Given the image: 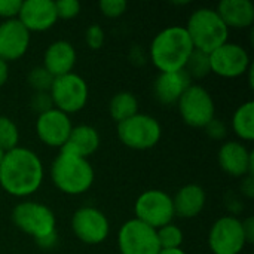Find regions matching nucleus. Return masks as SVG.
<instances>
[{
	"instance_id": "34",
	"label": "nucleus",
	"mask_w": 254,
	"mask_h": 254,
	"mask_svg": "<svg viewBox=\"0 0 254 254\" xmlns=\"http://www.w3.org/2000/svg\"><path fill=\"white\" fill-rule=\"evenodd\" d=\"M207 129V134L211 137V138H216V140H222L225 135H226V127L222 121H217L216 118L205 127Z\"/></svg>"
},
{
	"instance_id": "23",
	"label": "nucleus",
	"mask_w": 254,
	"mask_h": 254,
	"mask_svg": "<svg viewBox=\"0 0 254 254\" xmlns=\"http://www.w3.org/2000/svg\"><path fill=\"white\" fill-rule=\"evenodd\" d=\"M109 110H110L112 119H115L118 124H121L138 113V101L132 92L122 91V92H118L112 98Z\"/></svg>"
},
{
	"instance_id": "14",
	"label": "nucleus",
	"mask_w": 254,
	"mask_h": 254,
	"mask_svg": "<svg viewBox=\"0 0 254 254\" xmlns=\"http://www.w3.org/2000/svg\"><path fill=\"white\" fill-rule=\"evenodd\" d=\"M71 121L68 115L58 109H51L39 115L36 121V132L39 138L51 147H63L71 132Z\"/></svg>"
},
{
	"instance_id": "8",
	"label": "nucleus",
	"mask_w": 254,
	"mask_h": 254,
	"mask_svg": "<svg viewBox=\"0 0 254 254\" xmlns=\"http://www.w3.org/2000/svg\"><path fill=\"white\" fill-rule=\"evenodd\" d=\"M134 211L137 220L153 229H159L174 219L173 198L164 190H146L137 198Z\"/></svg>"
},
{
	"instance_id": "35",
	"label": "nucleus",
	"mask_w": 254,
	"mask_h": 254,
	"mask_svg": "<svg viewBox=\"0 0 254 254\" xmlns=\"http://www.w3.org/2000/svg\"><path fill=\"white\" fill-rule=\"evenodd\" d=\"M36 241V244L40 247V249H43V250H51V249H54L55 246H57V243H58V235H57V232H52V234H49V235H46V237H42V238H39V240H34Z\"/></svg>"
},
{
	"instance_id": "21",
	"label": "nucleus",
	"mask_w": 254,
	"mask_h": 254,
	"mask_svg": "<svg viewBox=\"0 0 254 254\" xmlns=\"http://www.w3.org/2000/svg\"><path fill=\"white\" fill-rule=\"evenodd\" d=\"M216 12L228 28H247L254 21V4L250 0H222Z\"/></svg>"
},
{
	"instance_id": "36",
	"label": "nucleus",
	"mask_w": 254,
	"mask_h": 254,
	"mask_svg": "<svg viewBox=\"0 0 254 254\" xmlns=\"http://www.w3.org/2000/svg\"><path fill=\"white\" fill-rule=\"evenodd\" d=\"M243 232H244V238L247 244H252L254 240V219L253 217H247L243 222Z\"/></svg>"
},
{
	"instance_id": "25",
	"label": "nucleus",
	"mask_w": 254,
	"mask_h": 254,
	"mask_svg": "<svg viewBox=\"0 0 254 254\" xmlns=\"http://www.w3.org/2000/svg\"><path fill=\"white\" fill-rule=\"evenodd\" d=\"M188 76L192 79H201V77H205L210 71H211V67H210V55L202 52V51H198V49H193L190 57L188 58L186 61V65L183 68Z\"/></svg>"
},
{
	"instance_id": "1",
	"label": "nucleus",
	"mask_w": 254,
	"mask_h": 254,
	"mask_svg": "<svg viewBox=\"0 0 254 254\" xmlns=\"http://www.w3.org/2000/svg\"><path fill=\"white\" fill-rule=\"evenodd\" d=\"M43 182V164L30 149L15 147L4 153L0 165V186L12 196L34 193Z\"/></svg>"
},
{
	"instance_id": "6",
	"label": "nucleus",
	"mask_w": 254,
	"mask_h": 254,
	"mask_svg": "<svg viewBox=\"0 0 254 254\" xmlns=\"http://www.w3.org/2000/svg\"><path fill=\"white\" fill-rule=\"evenodd\" d=\"M12 222L15 226L34 240L57 232V220L54 211L40 202H21L12 211Z\"/></svg>"
},
{
	"instance_id": "17",
	"label": "nucleus",
	"mask_w": 254,
	"mask_h": 254,
	"mask_svg": "<svg viewBox=\"0 0 254 254\" xmlns=\"http://www.w3.org/2000/svg\"><path fill=\"white\" fill-rule=\"evenodd\" d=\"M219 165L232 177L253 176V152H250L243 143L228 141L219 150Z\"/></svg>"
},
{
	"instance_id": "2",
	"label": "nucleus",
	"mask_w": 254,
	"mask_h": 254,
	"mask_svg": "<svg viewBox=\"0 0 254 254\" xmlns=\"http://www.w3.org/2000/svg\"><path fill=\"white\" fill-rule=\"evenodd\" d=\"M192 40L182 25H171L159 31L150 45V58L161 73L183 70L193 51Z\"/></svg>"
},
{
	"instance_id": "33",
	"label": "nucleus",
	"mask_w": 254,
	"mask_h": 254,
	"mask_svg": "<svg viewBox=\"0 0 254 254\" xmlns=\"http://www.w3.org/2000/svg\"><path fill=\"white\" fill-rule=\"evenodd\" d=\"M22 0H0V16L6 19L18 18Z\"/></svg>"
},
{
	"instance_id": "38",
	"label": "nucleus",
	"mask_w": 254,
	"mask_h": 254,
	"mask_svg": "<svg viewBox=\"0 0 254 254\" xmlns=\"http://www.w3.org/2000/svg\"><path fill=\"white\" fill-rule=\"evenodd\" d=\"M7 76H9V67H7V63L3 61L0 58V86H3L7 80Z\"/></svg>"
},
{
	"instance_id": "20",
	"label": "nucleus",
	"mask_w": 254,
	"mask_h": 254,
	"mask_svg": "<svg viewBox=\"0 0 254 254\" xmlns=\"http://www.w3.org/2000/svg\"><path fill=\"white\" fill-rule=\"evenodd\" d=\"M174 216L182 219L196 217L205 207V192L199 185H186L180 188L173 198Z\"/></svg>"
},
{
	"instance_id": "16",
	"label": "nucleus",
	"mask_w": 254,
	"mask_h": 254,
	"mask_svg": "<svg viewBox=\"0 0 254 254\" xmlns=\"http://www.w3.org/2000/svg\"><path fill=\"white\" fill-rule=\"evenodd\" d=\"M58 19L55 1L52 0H24L18 13V21L28 31H45Z\"/></svg>"
},
{
	"instance_id": "40",
	"label": "nucleus",
	"mask_w": 254,
	"mask_h": 254,
	"mask_svg": "<svg viewBox=\"0 0 254 254\" xmlns=\"http://www.w3.org/2000/svg\"><path fill=\"white\" fill-rule=\"evenodd\" d=\"M3 156H4V152L0 149V165H1V161H3Z\"/></svg>"
},
{
	"instance_id": "12",
	"label": "nucleus",
	"mask_w": 254,
	"mask_h": 254,
	"mask_svg": "<svg viewBox=\"0 0 254 254\" xmlns=\"http://www.w3.org/2000/svg\"><path fill=\"white\" fill-rule=\"evenodd\" d=\"M208 55L211 71L228 79L243 76L252 65L249 52L238 43L226 42Z\"/></svg>"
},
{
	"instance_id": "31",
	"label": "nucleus",
	"mask_w": 254,
	"mask_h": 254,
	"mask_svg": "<svg viewBox=\"0 0 254 254\" xmlns=\"http://www.w3.org/2000/svg\"><path fill=\"white\" fill-rule=\"evenodd\" d=\"M85 39L91 49H100L104 43V31L98 24H92L85 33Z\"/></svg>"
},
{
	"instance_id": "32",
	"label": "nucleus",
	"mask_w": 254,
	"mask_h": 254,
	"mask_svg": "<svg viewBox=\"0 0 254 254\" xmlns=\"http://www.w3.org/2000/svg\"><path fill=\"white\" fill-rule=\"evenodd\" d=\"M31 107L39 115L54 109V103H52L51 94L49 92H36L33 95V98H31Z\"/></svg>"
},
{
	"instance_id": "5",
	"label": "nucleus",
	"mask_w": 254,
	"mask_h": 254,
	"mask_svg": "<svg viewBox=\"0 0 254 254\" xmlns=\"http://www.w3.org/2000/svg\"><path fill=\"white\" fill-rule=\"evenodd\" d=\"M162 128L159 122L149 115L137 113L132 118L118 124L119 140L131 149L147 150L156 146L161 140Z\"/></svg>"
},
{
	"instance_id": "27",
	"label": "nucleus",
	"mask_w": 254,
	"mask_h": 254,
	"mask_svg": "<svg viewBox=\"0 0 254 254\" xmlns=\"http://www.w3.org/2000/svg\"><path fill=\"white\" fill-rule=\"evenodd\" d=\"M156 234H158V241H159L161 250L180 249V246L183 244V231L173 223H168V225L156 229Z\"/></svg>"
},
{
	"instance_id": "9",
	"label": "nucleus",
	"mask_w": 254,
	"mask_h": 254,
	"mask_svg": "<svg viewBox=\"0 0 254 254\" xmlns=\"http://www.w3.org/2000/svg\"><path fill=\"white\" fill-rule=\"evenodd\" d=\"M177 106L183 121L193 128H205L214 119L213 97L199 85H190L177 101Z\"/></svg>"
},
{
	"instance_id": "29",
	"label": "nucleus",
	"mask_w": 254,
	"mask_h": 254,
	"mask_svg": "<svg viewBox=\"0 0 254 254\" xmlns=\"http://www.w3.org/2000/svg\"><path fill=\"white\" fill-rule=\"evenodd\" d=\"M57 15L61 19H71L79 15L80 3L77 0H58L55 1Z\"/></svg>"
},
{
	"instance_id": "22",
	"label": "nucleus",
	"mask_w": 254,
	"mask_h": 254,
	"mask_svg": "<svg viewBox=\"0 0 254 254\" xmlns=\"http://www.w3.org/2000/svg\"><path fill=\"white\" fill-rule=\"evenodd\" d=\"M98 147H100L98 131L91 125H79L71 128L68 140L61 149L88 159V156L95 153Z\"/></svg>"
},
{
	"instance_id": "3",
	"label": "nucleus",
	"mask_w": 254,
	"mask_h": 254,
	"mask_svg": "<svg viewBox=\"0 0 254 254\" xmlns=\"http://www.w3.org/2000/svg\"><path fill=\"white\" fill-rule=\"evenodd\" d=\"M51 176L54 185L67 195L85 193L95 179L94 168L88 159L63 149L52 164Z\"/></svg>"
},
{
	"instance_id": "15",
	"label": "nucleus",
	"mask_w": 254,
	"mask_h": 254,
	"mask_svg": "<svg viewBox=\"0 0 254 254\" xmlns=\"http://www.w3.org/2000/svg\"><path fill=\"white\" fill-rule=\"evenodd\" d=\"M30 31L18 18L6 19L0 24V58L3 61L19 60L28 49Z\"/></svg>"
},
{
	"instance_id": "11",
	"label": "nucleus",
	"mask_w": 254,
	"mask_h": 254,
	"mask_svg": "<svg viewBox=\"0 0 254 254\" xmlns=\"http://www.w3.org/2000/svg\"><path fill=\"white\" fill-rule=\"evenodd\" d=\"M246 244L243 222L237 217H220L210 229L208 246L214 254H240Z\"/></svg>"
},
{
	"instance_id": "13",
	"label": "nucleus",
	"mask_w": 254,
	"mask_h": 254,
	"mask_svg": "<svg viewBox=\"0 0 254 254\" xmlns=\"http://www.w3.org/2000/svg\"><path fill=\"white\" fill-rule=\"evenodd\" d=\"M71 229L82 243L97 246L106 241L110 226L103 211L94 207H82L73 214Z\"/></svg>"
},
{
	"instance_id": "10",
	"label": "nucleus",
	"mask_w": 254,
	"mask_h": 254,
	"mask_svg": "<svg viewBox=\"0 0 254 254\" xmlns=\"http://www.w3.org/2000/svg\"><path fill=\"white\" fill-rule=\"evenodd\" d=\"M118 246L121 254H159L161 252L156 229L137 219H131L121 226Z\"/></svg>"
},
{
	"instance_id": "7",
	"label": "nucleus",
	"mask_w": 254,
	"mask_h": 254,
	"mask_svg": "<svg viewBox=\"0 0 254 254\" xmlns=\"http://www.w3.org/2000/svg\"><path fill=\"white\" fill-rule=\"evenodd\" d=\"M49 94L54 107L68 115L76 113L86 106L89 91L85 79L71 71L68 74L55 77Z\"/></svg>"
},
{
	"instance_id": "37",
	"label": "nucleus",
	"mask_w": 254,
	"mask_h": 254,
	"mask_svg": "<svg viewBox=\"0 0 254 254\" xmlns=\"http://www.w3.org/2000/svg\"><path fill=\"white\" fill-rule=\"evenodd\" d=\"M241 190L247 198H253L254 196V183H253V176H246L241 185Z\"/></svg>"
},
{
	"instance_id": "19",
	"label": "nucleus",
	"mask_w": 254,
	"mask_h": 254,
	"mask_svg": "<svg viewBox=\"0 0 254 254\" xmlns=\"http://www.w3.org/2000/svg\"><path fill=\"white\" fill-rule=\"evenodd\" d=\"M74 64H76V51L70 42L57 40L48 46L43 58V67L54 77H60L71 73Z\"/></svg>"
},
{
	"instance_id": "30",
	"label": "nucleus",
	"mask_w": 254,
	"mask_h": 254,
	"mask_svg": "<svg viewBox=\"0 0 254 254\" xmlns=\"http://www.w3.org/2000/svg\"><path fill=\"white\" fill-rule=\"evenodd\" d=\"M98 6L103 15H106L107 18H118L127 10L128 3L125 0H101Z\"/></svg>"
},
{
	"instance_id": "4",
	"label": "nucleus",
	"mask_w": 254,
	"mask_h": 254,
	"mask_svg": "<svg viewBox=\"0 0 254 254\" xmlns=\"http://www.w3.org/2000/svg\"><path fill=\"white\" fill-rule=\"evenodd\" d=\"M195 49L211 54L214 49L228 42L229 28L225 25L216 9H196L185 27Z\"/></svg>"
},
{
	"instance_id": "18",
	"label": "nucleus",
	"mask_w": 254,
	"mask_h": 254,
	"mask_svg": "<svg viewBox=\"0 0 254 254\" xmlns=\"http://www.w3.org/2000/svg\"><path fill=\"white\" fill-rule=\"evenodd\" d=\"M190 77L185 70L159 73L153 83V94L162 104H173L180 100L185 91L190 86Z\"/></svg>"
},
{
	"instance_id": "24",
	"label": "nucleus",
	"mask_w": 254,
	"mask_h": 254,
	"mask_svg": "<svg viewBox=\"0 0 254 254\" xmlns=\"http://www.w3.org/2000/svg\"><path fill=\"white\" fill-rule=\"evenodd\" d=\"M232 127L235 134L246 140V141H252L254 138V103L253 101H247L244 104H241L232 118Z\"/></svg>"
},
{
	"instance_id": "26",
	"label": "nucleus",
	"mask_w": 254,
	"mask_h": 254,
	"mask_svg": "<svg viewBox=\"0 0 254 254\" xmlns=\"http://www.w3.org/2000/svg\"><path fill=\"white\" fill-rule=\"evenodd\" d=\"M18 140L19 131L16 124L6 116H0V149L6 153L18 147Z\"/></svg>"
},
{
	"instance_id": "39",
	"label": "nucleus",
	"mask_w": 254,
	"mask_h": 254,
	"mask_svg": "<svg viewBox=\"0 0 254 254\" xmlns=\"http://www.w3.org/2000/svg\"><path fill=\"white\" fill-rule=\"evenodd\" d=\"M159 254H186L182 249H167V250H161Z\"/></svg>"
},
{
	"instance_id": "28",
	"label": "nucleus",
	"mask_w": 254,
	"mask_h": 254,
	"mask_svg": "<svg viewBox=\"0 0 254 254\" xmlns=\"http://www.w3.org/2000/svg\"><path fill=\"white\" fill-rule=\"evenodd\" d=\"M54 79L55 77L45 67H34L28 73V83L36 92H49Z\"/></svg>"
}]
</instances>
